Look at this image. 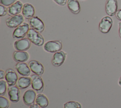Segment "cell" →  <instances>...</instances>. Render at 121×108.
Returning <instances> with one entry per match:
<instances>
[{"label": "cell", "mask_w": 121, "mask_h": 108, "mask_svg": "<svg viewBox=\"0 0 121 108\" xmlns=\"http://www.w3.org/2000/svg\"><path fill=\"white\" fill-rule=\"evenodd\" d=\"M27 38L35 45L40 46L44 43V39L39 32L33 28H30L27 33Z\"/></svg>", "instance_id": "obj_1"}, {"label": "cell", "mask_w": 121, "mask_h": 108, "mask_svg": "<svg viewBox=\"0 0 121 108\" xmlns=\"http://www.w3.org/2000/svg\"><path fill=\"white\" fill-rule=\"evenodd\" d=\"M29 29V25L26 23H23L17 27L13 33V37L15 39L23 38Z\"/></svg>", "instance_id": "obj_2"}, {"label": "cell", "mask_w": 121, "mask_h": 108, "mask_svg": "<svg viewBox=\"0 0 121 108\" xmlns=\"http://www.w3.org/2000/svg\"><path fill=\"white\" fill-rule=\"evenodd\" d=\"M112 25V20L109 16H105L102 18L99 24V29L103 33H108Z\"/></svg>", "instance_id": "obj_3"}, {"label": "cell", "mask_w": 121, "mask_h": 108, "mask_svg": "<svg viewBox=\"0 0 121 108\" xmlns=\"http://www.w3.org/2000/svg\"><path fill=\"white\" fill-rule=\"evenodd\" d=\"M24 21V17L22 15L17 14L12 16L6 20L7 26L11 28L18 27Z\"/></svg>", "instance_id": "obj_4"}, {"label": "cell", "mask_w": 121, "mask_h": 108, "mask_svg": "<svg viewBox=\"0 0 121 108\" xmlns=\"http://www.w3.org/2000/svg\"><path fill=\"white\" fill-rule=\"evenodd\" d=\"M31 79L32 88L38 93L42 92L43 89V82L42 78L39 75L33 74Z\"/></svg>", "instance_id": "obj_5"}, {"label": "cell", "mask_w": 121, "mask_h": 108, "mask_svg": "<svg viewBox=\"0 0 121 108\" xmlns=\"http://www.w3.org/2000/svg\"><path fill=\"white\" fill-rule=\"evenodd\" d=\"M44 50L49 53H56L62 48V44L59 41H49L43 46Z\"/></svg>", "instance_id": "obj_6"}, {"label": "cell", "mask_w": 121, "mask_h": 108, "mask_svg": "<svg viewBox=\"0 0 121 108\" xmlns=\"http://www.w3.org/2000/svg\"><path fill=\"white\" fill-rule=\"evenodd\" d=\"M29 23L31 28L39 33H42L44 29V25L42 20L37 16H34L29 19Z\"/></svg>", "instance_id": "obj_7"}, {"label": "cell", "mask_w": 121, "mask_h": 108, "mask_svg": "<svg viewBox=\"0 0 121 108\" xmlns=\"http://www.w3.org/2000/svg\"><path fill=\"white\" fill-rule=\"evenodd\" d=\"M8 96L9 100L13 102H17L20 98V92L17 86H9L8 88Z\"/></svg>", "instance_id": "obj_8"}, {"label": "cell", "mask_w": 121, "mask_h": 108, "mask_svg": "<svg viewBox=\"0 0 121 108\" xmlns=\"http://www.w3.org/2000/svg\"><path fill=\"white\" fill-rule=\"evenodd\" d=\"M105 12L107 15L113 16L116 14L118 9L117 0H107L105 3Z\"/></svg>", "instance_id": "obj_9"}, {"label": "cell", "mask_w": 121, "mask_h": 108, "mask_svg": "<svg viewBox=\"0 0 121 108\" xmlns=\"http://www.w3.org/2000/svg\"><path fill=\"white\" fill-rule=\"evenodd\" d=\"M14 45L17 51H24L29 48L31 46V43L28 38H22L16 41Z\"/></svg>", "instance_id": "obj_10"}, {"label": "cell", "mask_w": 121, "mask_h": 108, "mask_svg": "<svg viewBox=\"0 0 121 108\" xmlns=\"http://www.w3.org/2000/svg\"><path fill=\"white\" fill-rule=\"evenodd\" d=\"M36 99V93L32 89L26 90L23 94V100L24 103L28 106H31L34 103Z\"/></svg>", "instance_id": "obj_11"}, {"label": "cell", "mask_w": 121, "mask_h": 108, "mask_svg": "<svg viewBox=\"0 0 121 108\" xmlns=\"http://www.w3.org/2000/svg\"><path fill=\"white\" fill-rule=\"evenodd\" d=\"M28 66L31 71L35 74L41 75L44 72V68L43 65L38 61L36 60H32L28 63Z\"/></svg>", "instance_id": "obj_12"}, {"label": "cell", "mask_w": 121, "mask_h": 108, "mask_svg": "<svg viewBox=\"0 0 121 108\" xmlns=\"http://www.w3.org/2000/svg\"><path fill=\"white\" fill-rule=\"evenodd\" d=\"M5 78L9 86L15 85L18 80V77L16 72L12 69H9L6 70Z\"/></svg>", "instance_id": "obj_13"}, {"label": "cell", "mask_w": 121, "mask_h": 108, "mask_svg": "<svg viewBox=\"0 0 121 108\" xmlns=\"http://www.w3.org/2000/svg\"><path fill=\"white\" fill-rule=\"evenodd\" d=\"M65 54L61 51L55 53L52 56V63L54 66H60L64 62L65 59Z\"/></svg>", "instance_id": "obj_14"}, {"label": "cell", "mask_w": 121, "mask_h": 108, "mask_svg": "<svg viewBox=\"0 0 121 108\" xmlns=\"http://www.w3.org/2000/svg\"><path fill=\"white\" fill-rule=\"evenodd\" d=\"M22 3L20 1H17L15 3L9 6L8 8V14L9 16L19 14L22 10Z\"/></svg>", "instance_id": "obj_15"}, {"label": "cell", "mask_w": 121, "mask_h": 108, "mask_svg": "<svg viewBox=\"0 0 121 108\" xmlns=\"http://www.w3.org/2000/svg\"><path fill=\"white\" fill-rule=\"evenodd\" d=\"M22 13L23 16L26 19H30L33 17L35 13L34 7L29 3H25L22 8Z\"/></svg>", "instance_id": "obj_16"}, {"label": "cell", "mask_w": 121, "mask_h": 108, "mask_svg": "<svg viewBox=\"0 0 121 108\" xmlns=\"http://www.w3.org/2000/svg\"><path fill=\"white\" fill-rule=\"evenodd\" d=\"M15 68L18 73L23 76H27L30 74V68L25 63H18Z\"/></svg>", "instance_id": "obj_17"}, {"label": "cell", "mask_w": 121, "mask_h": 108, "mask_svg": "<svg viewBox=\"0 0 121 108\" xmlns=\"http://www.w3.org/2000/svg\"><path fill=\"white\" fill-rule=\"evenodd\" d=\"M13 57L14 60L18 63H24L28 60L29 55L26 52L17 51L13 53Z\"/></svg>", "instance_id": "obj_18"}, {"label": "cell", "mask_w": 121, "mask_h": 108, "mask_svg": "<svg viewBox=\"0 0 121 108\" xmlns=\"http://www.w3.org/2000/svg\"><path fill=\"white\" fill-rule=\"evenodd\" d=\"M67 6L69 10L75 14H77L80 11V6L78 0H68Z\"/></svg>", "instance_id": "obj_19"}, {"label": "cell", "mask_w": 121, "mask_h": 108, "mask_svg": "<svg viewBox=\"0 0 121 108\" xmlns=\"http://www.w3.org/2000/svg\"><path fill=\"white\" fill-rule=\"evenodd\" d=\"M31 84V79L28 77H21L17 81V86L20 89L28 88Z\"/></svg>", "instance_id": "obj_20"}, {"label": "cell", "mask_w": 121, "mask_h": 108, "mask_svg": "<svg viewBox=\"0 0 121 108\" xmlns=\"http://www.w3.org/2000/svg\"><path fill=\"white\" fill-rule=\"evenodd\" d=\"M35 101L36 104L42 108L47 107L49 104V101L47 98L43 94H37L36 97Z\"/></svg>", "instance_id": "obj_21"}, {"label": "cell", "mask_w": 121, "mask_h": 108, "mask_svg": "<svg viewBox=\"0 0 121 108\" xmlns=\"http://www.w3.org/2000/svg\"><path fill=\"white\" fill-rule=\"evenodd\" d=\"M64 108H81L79 103L75 101H70L64 104Z\"/></svg>", "instance_id": "obj_22"}, {"label": "cell", "mask_w": 121, "mask_h": 108, "mask_svg": "<svg viewBox=\"0 0 121 108\" xmlns=\"http://www.w3.org/2000/svg\"><path fill=\"white\" fill-rule=\"evenodd\" d=\"M9 105V103L8 99L2 96H0V108H8Z\"/></svg>", "instance_id": "obj_23"}, {"label": "cell", "mask_w": 121, "mask_h": 108, "mask_svg": "<svg viewBox=\"0 0 121 108\" xmlns=\"http://www.w3.org/2000/svg\"><path fill=\"white\" fill-rule=\"evenodd\" d=\"M7 90L6 82L3 80L0 81V95L1 96L5 94Z\"/></svg>", "instance_id": "obj_24"}, {"label": "cell", "mask_w": 121, "mask_h": 108, "mask_svg": "<svg viewBox=\"0 0 121 108\" xmlns=\"http://www.w3.org/2000/svg\"><path fill=\"white\" fill-rule=\"evenodd\" d=\"M17 0H0V4L5 6H10L14 3H15Z\"/></svg>", "instance_id": "obj_25"}, {"label": "cell", "mask_w": 121, "mask_h": 108, "mask_svg": "<svg viewBox=\"0 0 121 108\" xmlns=\"http://www.w3.org/2000/svg\"><path fill=\"white\" fill-rule=\"evenodd\" d=\"M8 13V10L2 4L0 5V16H5L7 15Z\"/></svg>", "instance_id": "obj_26"}, {"label": "cell", "mask_w": 121, "mask_h": 108, "mask_svg": "<svg viewBox=\"0 0 121 108\" xmlns=\"http://www.w3.org/2000/svg\"><path fill=\"white\" fill-rule=\"evenodd\" d=\"M55 3L60 6H64L67 3V0H53Z\"/></svg>", "instance_id": "obj_27"}, {"label": "cell", "mask_w": 121, "mask_h": 108, "mask_svg": "<svg viewBox=\"0 0 121 108\" xmlns=\"http://www.w3.org/2000/svg\"><path fill=\"white\" fill-rule=\"evenodd\" d=\"M115 16L116 18L118 20L121 21V9H119L118 10H117L115 14Z\"/></svg>", "instance_id": "obj_28"}, {"label": "cell", "mask_w": 121, "mask_h": 108, "mask_svg": "<svg viewBox=\"0 0 121 108\" xmlns=\"http://www.w3.org/2000/svg\"><path fill=\"white\" fill-rule=\"evenodd\" d=\"M5 76V73L2 70H0V79L2 80L3 79Z\"/></svg>", "instance_id": "obj_29"}, {"label": "cell", "mask_w": 121, "mask_h": 108, "mask_svg": "<svg viewBox=\"0 0 121 108\" xmlns=\"http://www.w3.org/2000/svg\"><path fill=\"white\" fill-rule=\"evenodd\" d=\"M118 32L119 36L121 38V22H120L118 24Z\"/></svg>", "instance_id": "obj_30"}, {"label": "cell", "mask_w": 121, "mask_h": 108, "mask_svg": "<svg viewBox=\"0 0 121 108\" xmlns=\"http://www.w3.org/2000/svg\"><path fill=\"white\" fill-rule=\"evenodd\" d=\"M29 108H40V107L37 104H33L31 106H30Z\"/></svg>", "instance_id": "obj_31"}, {"label": "cell", "mask_w": 121, "mask_h": 108, "mask_svg": "<svg viewBox=\"0 0 121 108\" xmlns=\"http://www.w3.org/2000/svg\"><path fill=\"white\" fill-rule=\"evenodd\" d=\"M118 83L121 86V76L119 78V81H118Z\"/></svg>", "instance_id": "obj_32"}, {"label": "cell", "mask_w": 121, "mask_h": 108, "mask_svg": "<svg viewBox=\"0 0 121 108\" xmlns=\"http://www.w3.org/2000/svg\"></svg>", "instance_id": "obj_33"}]
</instances>
